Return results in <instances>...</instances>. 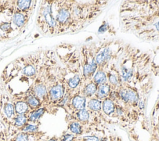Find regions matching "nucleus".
Returning <instances> with one entry per match:
<instances>
[{
	"label": "nucleus",
	"mask_w": 159,
	"mask_h": 141,
	"mask_svg": "<svg viewBox=\"0 0 159 141\" xmlns=\"http://www.w3.org/2000/svg\"><path fill=\"white\" fill-rule=\"evenodd\" d=\"M71 1H52V11L57 24V34L75 29L70 10Z\"/></svg>",
	"instance_id": "f257e3e1"
},
{
	"label": "nucleus",
	"mask_w": 159,
	"mask_h": 141,
	"mask_svg": "<svg viewBox=\"0 0 159 141\" xmlns=\"http://www.w3.org/2000/svg\"><path fill=\"white\" fill-rule=\"evenodd\" d=\"M37 25L44 34H57V24L52 11V1H43L36 19Z\"/></svg>",
	"instance_id": "f03ea898"
},
{
	"label": "nucleus",
	"mask_w": 159,
	"mask_h": 141,
	"mask_svg": "<svg viewBox=\"0 0 159 141\" xmlns=\"http://www.w3.org/2000/svg\"><path fill=\"white\" fill-rule=\"evenodd\" d=\"M83 76L85 80L90 81L98 68L95 55L94 53H88V50H84L83 52Z\"/></svg>",
	"instance_id": "7ed1b4c3"
},
{
	"label": "nucleus",
	"mask_w": 159,
	"mask_h": 141,
	"mask_svg": "<svg viewBox=\"0 0 159 141\" xmlns=\"http://www.w3.org/2000/svg\"><path fill=\"white\" fill-rule=\"evenodd\" d=\"M65 92V85L63 81L54 82L48 89V98L53 102H60Z\"/></svg>",
	"instance_id": "20e7f679"
},
{
	"label": "nucleus",
	"mask_w": 159,
	"mask_h": 141,
	"mask_svg": "<svg viewBox=\"0 0 159 141\" xmlns=\"http://www.w3.org/2000/svg\"><path fill=\"white\" fill-rule=\"evenodd\" d=\"M118 93L119 98L124 102L134 104L139 101L138 93L131 88H120Z\"/></svg>",
	"instance_id": "39448f33"
},
{
	"label": "nucleus",
	"mask_w": 159,
	"mask_h": 141,
	"mask_svg": "<svg viewBox=\"0 0 159 141\" xmlns=\"http://www.w3.org/2000/svg\"><path fill=\"white\" fill-rule=\"evenodd\" d=\"M112 51L110 47L106 46L101 49L95 55V60L98 67L102 68L112 58Z\"/></svg>",
	"instance_id": "423d86ee"
},
{
	"label": "nucleus",
	"mask_w": 159,
	"mask_h": 141,
	"mask_svg": "<svg viewBox=\"0 0 159 141\" xmlns=\"http://www.w3.org/2000/svg\"><path fill=\"white\" fill-rule=\"evenodd\" d=\"M29 17V11H22L16 7L12 17V20L14 24L18 28L24 25L27 22Z\"/></svg>",
	"instance_id": "0eeeda50"
},
{
	"label": "nucleus",
	"mask_w": 159,
	"mask_h": 141,
	"mask_svg": "<svg viewBox=\"0 0 159 141\" xmlns=\"http://www.w3.org/2000/svg\"><path fill=\"white\" fill-rule=\"evenodd\" d=\"M71 106L76 111L84 109L86 106V98L81 93L76 94L71 99Z\"/></svg>",
	"instance_id": "6e6552de"
},
{
	"label": "nucleus",
	"mask_w": 159,
	"mask_h": 141,
	"mask_svg": "<svg viewBox=\"0 0 159 141\" xmlns=\"http://www.w3.org/2000/svg\"><path fill=\"white\" fill-rule=\"evenodd\" d=\"M32 94L40 100L48 98V89L43 83H36L32 88Z\"/></svg>",
	"instance_id": "1a4fd4ad"
},
{
	"label": "nucleus",
	"mask_w": 159,
	"mask_h": 141,
	"mask_svg": "<svg viewBox=\"0 0 159 141\" xmlns=\"http://www.w3.org/2000/svg\"><path fill=\"white\" fill-rule=\"evenodd\" d=\"M98 86L96 83H94L91 80L83 86L80 93L83 95L86 98H90L93 96L95 95L98 89Z\"/></svg>",
	"instance_id": "9d476101"
},
{
	"label": "nucleus",
	"mask_w": 159,
	"mask_h": 141,
	"mask_svg": "<svg viewBox=\"0 0 159 141\" xmlns=\"http://www.w3.org/2000/svg\"><path fill=\"white\" fill-rule=\"evenodd\" d=\"M111 91V88L109 84V83H106L104 84H100L98 86V89L95 94V97L98 99L103 100L104 99L109 96V94Z\"/></svg>",
	"instance_id": "9b49d317"
},
{
	"label": "nucleus",
	"mask_w": 159,
	"mask_h": 141,
	"mask_svg": "<svg viewBox=\"0 0 159 141\" xmlns=\"http://www.w3.org/2000/svg\"><path fill=\"white\" fill-rule=\"evenodd\" d=\"M102 109L103 112L107 116H110L115 112L116 105L112 100L109 98H106L102 100Z\"/></svg>",
	"instance_id": "f8f14e48"
},
{
	"label": "nucleus",
	"mask_w": 159,
	"mask_h": 141,
	"mask_svg": "<svg viewBox=\"0 0 159 141\" xmlns=\"http://www.w3.org/2000/svg\"><path fill=\"white\" fill-rule=\"evenodd\" d=\"M92 80L98 86L107 83V75L102 68H99V69L94 73L93 79Z\"/></svg>",
	"instance_id": "ddd939ff"
},
{
	"label": "nucleus",
	"mask_w": 159,
	"mask_h": 141,
	"mask_svg": "<svg viewBox=\"0 0 159 141\" xmlns=\"http://www.w3.org/2000/svg\"><path fill=\"white\" fill-rule=\"evenodd\" d=\"M26 103L27 104L29 107H30L32 110H35L40 108V100L35 97L32 94H29L25 99Z\"/></svg>",
	"instance_id": "4468645a"
},
{
	"label": "nucleus",
	"mask_w": 159,
	"mask_h": 141,
	"mask_svg": "<svg viewBox=\"0 0 159 141\" xmlns=\"http://www.w3.org/2000/svg\"><path fill=\"white\" fill-rule=\"evenodd\" d=\"M87 107L91 111L95 112L100 111L102 109V101L96 98H92L88 101Z\"/></svg>",
	"instance_id": "2eb2a0df"
},
{
	"label": "nucleus",
	"mask_w": 159,
	"mask_h": 141,
	"mask_svg": "<svg viewBox=\"0 0 159 141\" xmlns=\"http://www.w3.org/2000/svg\"><path fill=\"white\" fill-rule=\"evenodd\" d=\"M45 112V109L44 107H40L37 109L34 110L33 112H32L27 117V121L31 122H35L42 116V115Z\"/></svg>",
	"instance_id": "dca6fc26"
},
{
	"label": "nucleus",
	"mask_w": 159,
	"mask_h": 141,
	"mask_svg": "<svg viewBox=\"0 0 159 141\" xmlns=\"http://www.w3.org/2000/svg\"><path fill=\"white\" fill-rule=\"evenodd\" d=\"M107 79L108 80L109 84L111 88V86L112 87L117 86L120 83L121 78L118 73L111 72V73H109L107 75Z\"/></svg>",
	"instance_id": "f3484780"
},
{
	"label": "nucleus",
	"mask_w": 159,
	"mask_h": 141,
	"mask_svg": "<svg viewBox=\"0 0 159 141\" xmlns=\"http://www.w3.org/2000/svg\"><path fill=\"white\" fill-rule=\"evenodd\" d=\"M29 106L25 101H19L16 102L14 110L17 114H25L29 111Z\"/></svg>",
	"instance_id": "a211bd4d"
},
{
	"label": "nucleus",
	"mask_w": 159,
	"mask_h": 141,
	"mask_svg": "<svg viewBox=\"0 0 159 141\" xmlns=\"http://www.w3.org/2000/svg\"><path fill=\"white\" fill-rule=\"evenodd\" d=\"M68 129L74 135H81L83 133V128L81 124L78 121H73L70 123Z\"/></svg>",
	"instance_id": "6ab92c4d"
},
{
	"label": "nucleus",
	"mask_w": 159,
	"mask_h": 141,
	"mask_svg": "<svg viewBox=\"0 0 159 141\" xmlns=\"http://www.w3.org/2000/svg\"><path fill=\"white\" fill-rule=\"evenodd\" d=\"M15 6L18 9L22 11H29L31 6L32 1L30 0H22V1H16Z\"/></svg>",
	"instance_id": "aec40b11"
},
{
	"label": "nucleus",
	"mask_w": 159,
	"mask_h": 141,
	"mask_svg": "<svg viewBox=\"0 0 159 141\" xmlns=\"http://www.w3.org/2000/svg\"><path fill=\"white\" fill-rule=\"evenodd\" d=\"M36 73V68L33 64H27L22 70V73L27 77H33Z\"/></svg>",
	"instance_id": "412c9836"
},
{
	"label": "nucleus",
	"mask_w": 159,
	"mask_h": 141,
	"mask_svg": "<svg viewBox=\"0 0 159 141\" xmlns=\"http://www.w3.org/2000/svg\"><path fill=\"white\" fill-rule=\"evenodd\" d=\"M76 116L77 117V119L78 120V122L84 123V122H87L89 121L90 115H89V111L86 109H84L77 111L76 113Z\"/></svg>",
	"instance_id": "4be33fe9"
},
{
	"label": "nucleus",
	"mask_w": 159,
	"mask_h": 141,
	"mask_svg": "<svg viewBox=\"0 0 159 141\" xmlns=\"http://www.w3.org/2000/svg\"><path fill=\"white\" fill-rule=\"evenodd\" d=\"M27 122V117L25 114H17L14 119V125L17 127H22Z\"/></svg>",
	"instance_id": "5701e85b"
},
{
	"label": "nucleus",
	"mask_w": 159,
	"mask_h": 141,
	"mask_svg": "<svg viewBox=\"0 0 159 141\" xmlns=\"http://www.w3.org/2000/svg\"><path fill=\"white\" fill-rule=\"evenodd\" d=\"M14 106L11 102H6L4 106V112L7 118H11L14 114Z\"/></svg>",
	"instance_id": "b1692460"
},
{
	"label": "nucleus",
	"mask_w": 159,
	"mask_h": 141,
	"mask_svg": "<svg viewBox=\"0 0 159 141\" xmlns=\"http://www.w3.org/2000/svg\"><path fill=\"white\" fill-rule=\"evenodd\" d=\"M38 129H39L38 125H34V124H25L22 127V132L29 133V134L37 132L38 131Z\"/></svg>",
	"instance_id": "393cba45"
},
{
	"label": "nucleus",
	"mask_w": 159,
	"mask_h": 141,
	"mask_svg": "<svg viewBox=\"0 0 159 141\" xmlns=\"http://www.w3.org/2000/svg\"><path fill=\"white\" fill-rule=\"evenodd\" d=\"M29 134V133L20 132L16 135L14 141H30Z\"/></svg>",
	"instance_id": "a878e982"
},
{
	"label": "nucleus",
	"mask_w": 159,
	"mask_h": 141,
	"mask_svg": "<svg viewBox=\"0 0 159 141\" xmlns=\"http://www.w3.org/2000/svg\"><path fill=\"white\" fill-rule=\"evenodd\" d=\"M0 29L6 33H9V32H11L12 30L11 24L7 22H2L0 24Z\"/></svg>",
	"instance_id": "bb28decb"
},
{
	"label": "nucleus",
	"mask_w": 159,
	"mask_h": 141,
	"mask_svg": "<svg viewBox=\"0 0 159 141\" xmlns=\"http://www.w3.org/2000/svg\"><path fill=\"white\" fill-rule=\"evenodd\" d=\"M76 138V137H75V135L73 134L65 133L61 137L60 140L61 141H75Z\"/></svg>",
	"instance_id": "cd10ccee"
},
{
	"label": "nucleus",
	"mask_w": 159,
	"mask_h": 141,
	"mask_svg": "<svg viewBox=\"0 0 159 141\" xmlns=\"http://www.w3.org/2000/svg\"><path fill=\"white\" fill-rule=\"evenodd\" d=\"M81 141H102V139H99L95 135H87L83 137Z\"/></svg>",
	"instance_id": "c85d7f7f"
},
{
	"label": "nucleus",
	"mask_w": 159,
	"mask_h": 141,
	"mask_svg": "<svg viewBox=\"0 0 159 141\" xmlns=\"http://www.w3.org/2000/svg\"><path fill=\"white\" fill-rule=\"evenodd\" d=\"M109 26L108 23L105 22L100 26V27L98 30V33L99 34H103L105 32H106L109 29Z\"/></svg>",
	"instance_id": "c756f323"
},
{
	"label": "nucleus",
	"mask_w": 159,
	"mask_h": 141,
	"mask_svg": "<svg viewBox=\"0 0 159 141\" xmlns=\"http://www.w3.org/2000/svg\"><path fill=\"white\" fill-rule=\"evenodd\" d=\"M2 1H0V14H1V13H2L3 11H4L5 9H8L7 6H5V5H6V4H7V3H6L7 1H4V3H2Z\"/></svg>",
	"instance_id": "7c9ffc66"
},
{
	"label": "nucleus",
	"mask_w": 159,
	"mask_h": 141,
	"mask_svg": "<svg viewBox=\"0 0 159 141\" xmlns=\"http://www.w3.org/2000/svg\"><path fill=\"white\" fill-rule=\"evenodd\" d=\"M139 107L140 109H143L144 108V102L142 100H140L139 102Z\"/></svg>",
	"instance_id": "2f4dec72"
},
{
	"label": "nucleus",
	"mask_w": 159,
	"mask_h": 141,
	"mask_svg": "<svg viewBox=\"0 0 159 141\" xmlns=\"http://www.w3.org/2000/svg\"><path fill=\"white\" fill-rule=\"evenodd\" d=\"M47 141H58V138H57L56 137H52L51 139H50L48 140H47Z\"/></svg>",
	"instance_id": "473e14b6"
}]
</instances>
